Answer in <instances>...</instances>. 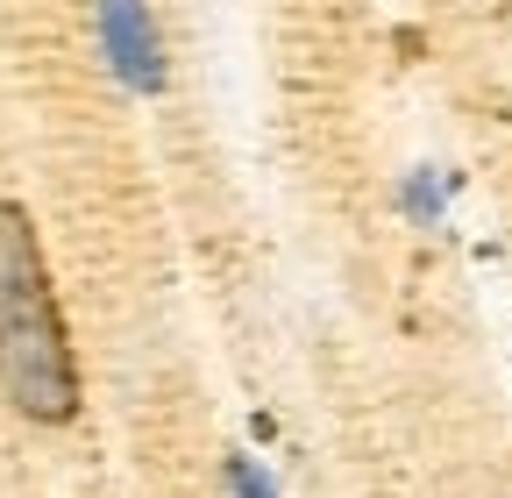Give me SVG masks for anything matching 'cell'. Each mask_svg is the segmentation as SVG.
Returning a JSON list of instances; mask_svg holds the SVG:
<instances>
[{
    "instance_id": "obj_3",
    "label": "cell",
    "mask_w": 512,
    "mask_h": 498,
    "mask_svg": "<svg viewBox=\"0 0 512 498\" xmlns=\"http://www.w3.org/2000/svg\"><path fill=\"white\" fill-rule=\"evenodd\" d=\"M228 484H235V498H278L264 477H256V463H242V456H228Z\"/></svg>"
},
{
    "instance_id": "obj_1",
    "label": "cell",
    "mask_w": 512,
    "mask_h": 498,
    "mask_svg": "<svg viewBox=\"0 0 512 498\" xmlns=\"http://www.w3.org/2000/svg\"><path fill=\"white\" fill-rule=\"evenodd\" d=\"M0 392L15 399V413L43 427L79 413V363L64 342L50 264H43L36 221L15 200H0Z\"/></svg>"
},
{
    "instance_id": "obj_2",
    "label": "cell",
    "mask_w": 512,
    "mask_h": 498,
    "mask_svg": "<svg viewBox=\"0 0 512 498\" xmlns=\"http://www.w3.org/2000/svg\"><path fill=\"white\" fill-rule=\"evenodd\" d=\"M100 43H107V65L136 93L164 86V50H157V22L143 0H100Z\"/></svg>"
}]
</instances>
